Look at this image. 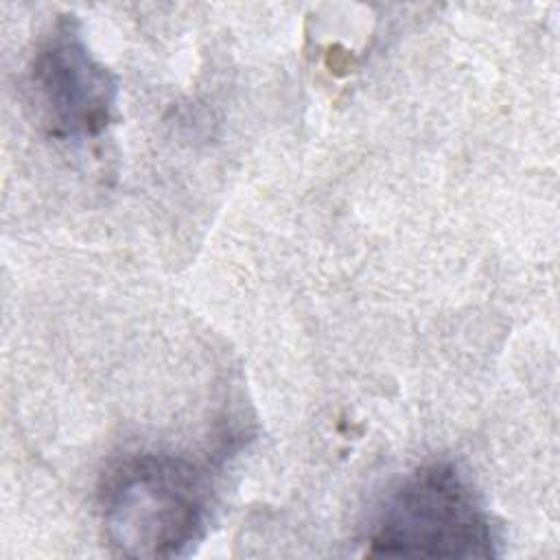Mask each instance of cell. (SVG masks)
Returning <instances> with one entry per match:
<instances>
[{"mask_svg":"<svg viewBox=\"0 0 560 560\" xmlns=\"http://www.w3.org/2000/svg\"><path fill=\"white\" fill-rule=\"evenodd\" d=\"M210 505L208 470L175 453L131 455L101 490L105 538L125 558L188 556L206 536Z\"/></svg>","mask_w":560,"mask_h":560,"instance_id":"obj_1","label":"cell"},{"mask_svg":"<svg viewBox=\"0 0 560 560\" xmlns=\"http://www.w3.org/2000/svg\"><path fill=\"white\" fill-rule=\"evenodd\" d=\"M497 532L470 479L453 462H429L385 497L365 538L368 556L494 558Z\"/></svg>","mask_w":560,"mask_h":560,"instance_id":"obj_2","label":"cell"},{"mask_svg":"<svg viewBox=\"0 0 560 560\" xmlns=\"http://www.w3.org/2000/svg\"><path fill=\"white\" fill-rule=\"evenodd\" d=\"M26 88L39 125L52 138H94L116 120L118 81L90 52L72 20H59L39 44Z\"/></svg>","mask_w":560,"mask_h":560,"instance_id":"obj_3","label":"cell"}]
</instances>
